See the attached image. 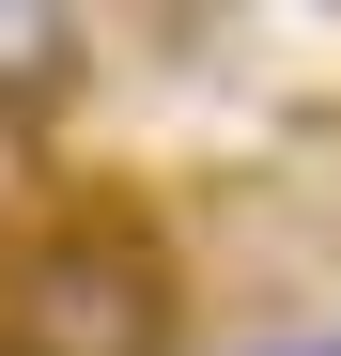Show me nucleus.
<instances>
[{"label":"nucleus","instance_id":"7ed1b4c3","mask_svg":"<svg viewBox=\"0 0 341 356\" xmlns=\"http://www.w3.org/2000/svg\"><path fill=\"white\" fill-rule=\"evenodd\" d=\"M279 356H341V325H326V341H279Z\"/></svg>","mask_w":341,"mask_h":356},{"label":"nucleus","instance_id":"f03ea898","mask_svg":"<svg viewBox=\"0 0 341 356\" xmlns=\"http://www.w3.org/2000/svg\"><path fill=\"white\" fill-rule=\"evenodd\" d=\"M93 78V16L63 0H0V108H63Z\"/></svg>","mask_w":341,"mask_h":356},{"label":"nucleus","instance_id":"f257e3e1","mask_svg":"<svg viewBox=\"0 0 341 356\" xmlns=\"http://www.w3.org/2000/svg\"><path fill=\"white\" fill-rule=\"evenodd\" d=\"M170 325H187V279L109 202L0 248V356H170Z\"/></svg>","mask_w":341,"mask_h":356}]
</instances>
